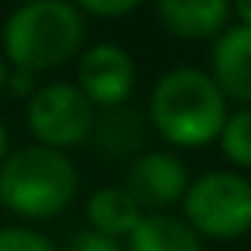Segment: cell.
Listing matches in <instances>:
<instances>
[{"instance_id":"1","label":"cell","mask_w":251,"mask_h":251,"mask_svg":"<svg viewBox=\"0 0 251 251\" xmlns=\"http://www.w3.org/2000/svg\"><path fill=\"white\" fill-rule=\"evenodd\" d=\"M229 102L201 67H172L159 74L150 89L147 124L166 147L203 150L220 140V130L229 118Z\"/></svg>"},{"instance_id":"2","label":"cell","mask_w":251,"mask_h":251,"mask_svg":"<svg viewBox=\"0 0 251 251\" xmlns=\"http://www.w3.org/2000/svg\"><path fill=\"white\" fill-rule=\"evenodd\" d=\"M86 48V16L70 0H29L13 6L0 29V54L10 67L48 74Z\"/></svg>"},{"instance_id":"3","label":"cell","mask_w":251,"mask_h":251,"mask_svg":"<svg viewBox=\"0 0 251 251\" xmlns=\"http://www.w3.org/2000/svg\"><path fill=\"white\" fill-rule=\"evenodd\" d=\"M80 191V169L61 150L29 143L0 166V203L25 223L61 216Z\"/></svg>"},{"instance_id":"4","label":"cell","mask_w":251,"mask_h":251,"mask_svg":"<svg viewBox=\"0 0 251 251\" xmlns=\"http://www.w3.org/2000/svg\"><path fill=\"white\" fill-rule=\"evenodd\" d=\"M181 220L203 242H235L251 232V181L235 169H210L191 178Z\"/></svg>"},{"instance_id":"5","label":"cell","mask_w":251,"mask_h":251,"mask_svg":"<svg viewBox=\"0 0 251 251\" xmlns=\"http://www.w3.org/2000/svg\"><path fill=\"white\" fill-rule=\"evenodd\" d=\"M92 102L80 92V86L70 80H51L35 89V96L25 102V127L38 147L67 150L89 143L96 127Z\"/></svg>"},{"instance_id":"6","label":"cell","mask_w":251,"mask_h":251,"mask_svg":"<svg viewBox=\"0 0 251 251\" xmlns=\"http://www.w3.org/2000/svg\"><path fill=\"white\" fill-rule=\"evenodd\" d=\"M76 86L96 111L121 108L137 89V64L130 51L118 42L86 45L76 57Z\"/></svg>"},{"instance_id":"7","label":"cell","mask_w":251,"mask_h":251,"mask_svg":"<svg viewBox=\"0 0 251 251\" xmlns=\"http://www.w3.org/2000/svg\"><path fill=\"white\" fill-rule=\"evenodd\" d=\"M188 184L191 172L172 150H147L130 159L124 172V188L143 207V213H169L175 203L181 207Z\"/></svg>"},{"instance_id":"8","label":"cell","mask_w":251,"mask_h":251,"mask_svg":"<svg viewBox=\"0 0 251 251\" xmlns=\"http://www.w3.org/2000/svg\"><path fill=\"white\" fill-rule=\"evenodd\" d=\"M210 76L239 108H251V29L232 23L210 42Z\"/></svg>"},{"instance_id":"9","label":"cell","mask_w":251,"mask_h":251,"mask_svg":"<svg viewBox=\"0 0 251 251\" xmlns=\"http://www.w3.org/2000/svg\"><path fill=\"white\" fill-rule=\"evenodd\" d=\"M162 32L178 42H213L232 25V0H156Z\"/></svg>"},{"instance_id":"10","label":"cell","mask_w":251,"mask_h":251,"mask_svg":"<svg viewBox=\"0 0 251 251\" xmlns=\"http://www.w3.org/2000/svg\"><path fill=\"white\" fill-rule=\"evenodd\" d=\"M147 130H150L147 118L137 115L130 105H121V108L99 111L89 140L108 159H127L130 162L140 153H147Z\"/></svg>"},{"instance_id":"11","label":"cell","mask_w":251,"mask_h":251,"mask_svg":"<svg viewBox=\"0 0 251 251\" xmlns=\"http://www.w3.org/2000/svg\"><path fill=\"white\" fill-rule=\"evenodd\" d=\"M143 220V207L130 197L124 184H102L86 197V223L89 229L124 242Z\"/></svg>"},{"instance_id":"12","label":"cell","mask_w":251,"mask_h":251,"mask_svg":"<svg viewBox=\"0 0 251 251\" xmlns=\"http://www.w3.org/2000/svg\"><path fill=\"white\" fill-rule=\"evenodd\" d=\"M124 251H203V239L172 210L143 213L137 229L124 239Z\"/></svg>"},{"instance_id":"13","label":"cell","mask_w":251,"mask_h":251,"mask_svg":"<svg viewBox=\"0 0 251 251\" xmlns=\"http://www.w3.org/2000/svg\"><path fill=\"white\" fill-rule=\"evenodd\" d=\"M216 147L223 150L229 169L248 175V172H251V108L229 111L226 124H223V130H220Z\"/></svg>"},{"instance_id":"14","label":"cell","mask_w":251,"mask_h":251,"mask_svg":"<svg viewBox=\"0 0 251 251\" xmlns=\"http://www.w3.org/2000/svg\"><path fill=\"white\" fill-rule=\"evenodd\" d=\"M0 251H61V248L32 226H3L0 229Z\"/></svg>"},{"instance_id":"15","label":"cell","mask_w":251,"mask_h":251,"mask_svg":"<svg viewBox=\"0 0 251 251\" xmlns=\"http://www.w3.org/2000/svg\"><path fill=\"white\" fill-rule=\"evenodd\" d=\"M83 16H96V19H121L137 13L147 0H70Z\"/></svg>"},{"instance_id":"16","label":"cell","mask_w":251,"mask_h":251,"mask_svg":"<svg viewBox=\"0 0 251 251\" xmlns=\"http://www.w3.org/2000/svg\"><path fill=\"white\" fill-rule=\"evenodd\" d=\"M61 251H124V242L108 239V235H102V232H96V229L86 226V229L70 235V242Z\"/></svg>"},{"instance_id":"17","label":"cell","mask_w":251,"mask_h":251,"mask_svg":"<svg viewBox=\"0 0 251 251\" xmlns=\"http://www.w3.org/2000/svg\"><path fill=\"white\" fill-rule=\"evenodd\" d=\"M38 86H42V83H38V76H35V74L10 67V80H6V96H16V99H25V102H29V99L35 96Z\"/></svg>"},{"instance_id":"18","label":"cell","mask_w":251,"mask_h":251,"mask_svg":"<svg viewBox=\"0 0 251 251\" xmlns=\"http://www.w3.org/2000/svg\"><path fill=\"white\" fill-rule=\"evenodd\" d=\"M232 16L239 25H248L251 29V0H232Z\"/></svg>"},{"instance_id":"19","label":"cell","mask_w":251,"mask_h":251,"mask_svg":"<svg viewBox=\"0 0 251 251\" xmlns=\"http://www.w3.org/2000/svg\"><path fill=\"white\" fill-rule=\"evenodd\" d=\"M13 153V147H10V130H6V124H3V118H0V166L6 162V156Z\"/></svg>"},{"instance_id":"20","label":"cell","mask_w":251,"mask_h":251,"mask_svg":"<svg viewBox=\"0 0 251 251\" xmlns=\"http://www.w3.org/2000/svg\"><path fill=\"white\" fill-rule=\"evenodd\" d=\"M6 80H10V64L0 54V96H6Z\"/></svg>"},{"instance_id":"21","label":"cell","mask_w":251,"mask_h":251,"mask_svg":"<svg viewBox=\"0 0 251 251\" xmlns=\"http://www.w3.org/2000/svg\"><path fill=\"white\" fill-rule=\"evenodd\" d=\"M19 3H29V0H16V6H19Z\"/></svg>"},{"instance_id":"22","label":"cell","mask_w":251,"mask_h":251,"mask_svg":"<svg viewBox=\"0 0 251 251\" xmlns=\"http://www.w3.org/2000/svg\"><path fill=\"white\" fill-rule=\"evenodd\" d=\"M0 210H3V203H0Z\"/></svg>"}]
</instances>
